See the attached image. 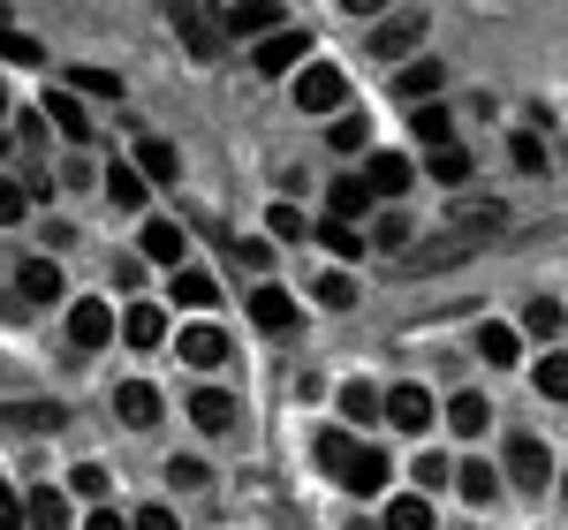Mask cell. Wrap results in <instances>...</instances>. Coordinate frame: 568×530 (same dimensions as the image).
<instances>
[{"instance_id":"11a10c76","label":"cell","mask_w":568,"mask_h":530,"mask_svg":"<svg viewBox=\"0 0 568 530\" xmlns=\"http://www.w3.org/2000/svg\"><path fill=\"white\" fill-rule=\"evenodd\" d=\"M349 530H379V523H349Z\"/></svg>"},{"instance_id":"3957f363","label":"cell","mask_w":568,"mask_h":530,"mask_svg":"<svg viewBox=\"0 0 568 530\" xmlns=\"http://www.w3.org/2000/svg\"><path fill=\"white\" fill-rule=\"evenodd\" d=\"M304 53H311V31H296V23H281L273 39H258V53H251V69H258V77H296V69H304Z\"/></svg>"},{"instance_id":"b9f144b4","label":"cell","mask_w":568,"mask_h":530,"mask_svg":"<svg viewBox=\"0 0 568 530\" xmlns=\"http://www.w3.org/2000/svg\"><path fill=\"white\" fill-rule=\"evenodd\" d=\"M69 492H77V500H99V492H106V462H77V470H69Z\"/></svg>"},{"instance_id":"8fae6325","label":"cell","mask_w":568,"mask_h":530,"mask_svg":"<svg viewBox=\"0 0 568 530\" xmlns=\"http://www.w3.org/2000/svg\"><path fill=\"white\" fill-rule=\"evenodd\" d=\"M77 516H69V492L61 486H31L23 492V530H69Z\"/></svg>"},{"instance_id":"5b68a950","label":"cell","mask_w":568,"mask_h":530,"mask_svg":"<svg viewBox=\"0 0 568 530\" xmlns=\"http://www.w3.org/2000/svg\"><path fill=\"white\" fill-rule=\"evenodd\" d=\"M417 39H425V8H402V16H379V31H372V53L379 61H402V53H417Z\"/></svg>"},{"instance_id":"4fadbf2b","label":"cell","mask_w":568,"mask_h":530,"mask_svg":"<svg viewBox=\"0 0 568 530\" xmlns=\"http://www.w3.org/2000/svg\"><path fill=\"white\" fill-rule=\"evenodd\" d=\"M175 31H182V45H190V61H213L220 53V16L213 8H175Z\"/></svg>"},{"instance_id":"cb8c5ba5","label":"cell","mask_w":568,"mask_h":530,"mask_svg":"<svg viewBox=\"0 0 568 530\" xmlns=\"http://www.w3.org/2000/svg\"><path fill=\"white\" fill-rule=\"evenodd\" d=\"M45 114H53V130L69 136V144H91V114H84V99L53 91V99H45Z\"/></svg>"},{"instance_id":"7dc6e473","label":"cell","mask_w":568,"mask_h":530,"mask_svg":"<svg viewBox=\"0 0 568 530\" xmlns=\"http://www.w3.org/2000/svg\"><path fill=\"white\" fill-rule=\"evenodd\" d=\"M130 530H182V523H175V508L152 500V508H136V516H130Z\"/></svg>"},{"instance_id":"e575fe53","label":"cell","mask_w":568,"mask_h":530,"mask_svg":"<svg viewBox=\"0 0 568 530\" xmlns=\"http://www.w3.org/2000/svg\"><path fill=\"white\" fill-rule=\"evenodd\" d=\"M311 296H318L326 310H349V304H356V281L342 273V265H334V273H318V288H311Z\"/></svg>"},{"instance_id":"9c48e42d","label":"cell","mask_w":568,"mask_h":530,"mask_svg":"<svg viewBox=\"0 0 568 530\" xmlns=\"http://www.w3.org/2000/svg\"><path fill=\"white\" fill-rule=\"evenodd\" d=\"M281 23H288V16H281L273 0H243V8H227V16H220V31H227V39H273Z\"/></svg>"},{"instance_id":"d590c367","label":"cell","mask_w":568,"mask_h":530,"mask_svg":"<svg viewBox=\"0 0 568 530\" xmlns=\"http://www.w3.org/2000/svg\"><path fill=\"white\" fill-rule=\"evenodd\" d=\"M0 61H16V69H39V61H45V45H39V39H23V31H8V23H0Z\"/></svg>"},{"instance_id":"30bf717a","label":"cell","mask_w":568,"mask_h":530,"mask_svg":"<svg viewBox=\"0 0 568 530\" xmlns=\"http://www.w3.org/2000/svg\"><path fill=\"white\" fill-rule=\"evenodd\" d=\"M175 349H182V364L213 371V364H227V349H235V342H227L220 326H205V318H197V326H182V334H175Z\"/></svg>"},{"instance_id":"836d02e7","label":"cell","mask_w":568,"mask_h":530,"mask_svg":"<svg viewBox=\"0 0 568 530\" xmlns=\"http://www.w3.org/2000/svg\"><path fill=\"white\" fill-rule=\"evenodd\" d=\"M326 144H334V152H364V144H372V122H364V114H334Z\"/></svg>"},{"instance_id":"603a6c76","label":"cell","mask_w":568,"mask_h":530,"mask_svg":"<svg viewBox=\"0 0 568 530\" xmlns=\"http://www.w3.org/2000/svg\"><path fill=\"white\" fill-rule=\"evenodd\" d=\"M175 304L182 310H213L220 304V281L205 273V265H182V273H175Z\"/></svg>"},{"instance_id":"7c38bea8","label":"cell","mask_w":568,"mask_h":530,"mask_svg":"<svg viewBox=\"0 0 568 530\" xmlns=\"http://www.w3.org/2000/svg\"><path fill=\"white\" fill-rule=\"evenodd\" d=\"M296 318H304V310H296L288 288H258V296H251V326H258V334H296Z\"/></svg>"},{"instance_id":"816d5d0a","label":"cell","mask_w":568,"mask_h":530,"mask_svg":"<svg viewBox=\"0 0 568 530\" xmlns=\"http://www.w3.org/2000/svg\"><path fill=\"white\" fill-rule=\"evenodd\" d=\"M144 281V258H114V288H136Z\"/></svg>"},{"instance_id":"484cf974","label":"cell","mask_w":568,"mask_h":530,"mask_svg":"<svg viewBox=\"0 0 568 530\" xmlns=\"http://www.w3.org/2000/svg\"><path fill=\"white\" fill-rule=\"evenodd\" d=\"M478 356H485V364H500V371H508V364L524 356V342H516V326H500V318H485V326H478Z\"/></svg>"},{"instance_id":"e0dca14e","label":"cell","mask_w":568,"mask_h":530,"mask_svg":"<svg viewBox=\"0 0 568 530\" xmlns=\"http://www.w3.org/2000/svg\"><path fill=\"white\" fill-rule=\"evenodd\" d=\"M182 251H190V235H182L175 221H144V251H136V258L175 265V273H182Z\"/></svg>"},{"instance_id":"44dd1931","label":"cell","mask_w":568,"mask_h":530,"mask_svg":"<svg viewBox=\"0 0 568 530\" xmlns=\"http://www.w3.org/2000/svg\"><path fill=\"white\" fill-rule=\"evenodd\" d=\"M326 205H334V221H342V227L372 221V190H364L356 175H342V182H334V190H326Z\"/></svg>"},{"instance_id":"bcb514c9","label":"cell","mask_w":568,"mask_h":530,"mask_svg":"<svg viewBox=\"0 0 568 530\" xmlns=\"http://www.w3.org/2000/svg\"><path fill=\"white\" fill-rule=\"evenodd\" d=\"M349 432H318V462H326V478H334V470H342V455H349Z\"/></svg>"},{"instance_id":"74e56055","label":"cell","mask_w":568,"mask_h":530,"mask_svg":"<svg viewBox=\"0 0 568 530\" xmlns=\"http://www.w3.org/2000/svg\"><path fill=\"white\" fill-rule=\"evenodd\" d=\"M524 326L538 334V342H554V334H561V304H554V296H538V304L524 310Z\"/></svg>"},{"instance_id":"7bdbcfd3","label":"cell","mask_w":568,"mask_h":530,"mask_svg":"<svg viewBox=\"0 0 568 530\" xmlns=\"http://www.w3.org/2000/svg\"><path fill=\"white\" fill-rule=\"evenodd\" d=\"M23 205H31V190L0 175V227H16V221H23Z\"/></svg>"},{"instance_id":"1f68e13d","label":"cell","mask_w":568,"mask_h":530,"mask_svg":"<svg viewBox=\"0 0 568 530\" xmlns=\"http://www.w3.org/2000/svg\"><path fill=\"white\" fill-rule=\"evenodd\" d=\"M61 425V409L39 401V409H0V432H53Z\"/></svg>"},{"instance_id":"8d00e7d4","label":"cell","mask_w":568,"mask_h":530,"mask_svg":"<svg viewBox=\"0 0 568 530\" xmlns=\"http://www.w3.org/2000/svg\"><path fill=\"white\" fill-rule=\"evenodd\" d=\"M69 91H91V99H122V77H114V69H69Z\"/></svg>"},{"instance_id":"277c9868","label":"cell","mask_w":568,"mask_h":530,"mask_svg":"<svg viewBox=\"0 0 568 530\" xmlns=\"http://www.w3.org/2000/svg\"><path fill=\"white\" fill-rule=\"evenodd\" d=\"M387 478H394V462L379 455V447H349V455H342V470H334V486H349L356 500L387 492Z\"/></svg>"},{"instance_id":"4316f807","label":"cell","mask_w":568,"mask_h":530,"mask_svg":"<svg viewBox=\"0 0 568 530\" xmlns=\"http://www.w3.org/2000/svg\"><path fill=\"white\" fill-rule=\"evenodd\" d=\"M447 478L463 486V500H470V508L500 500V470H493V462H463V470H447Z\"/></svg>"},{"instance_id":"681fc988","label":"cell","mask_w":568,"mask_h":530,"mask_svg":"<svg viewBox=\"0 0 568 530\" xmlns=\"http://www.w3.org/2000/svg\"><path fill=\"white\" fill-rule=\"evenodd\" d=\"M508 160H516V167H530V175L546 167V152H538V136H516V144H508Z\"/></svg>"},{"instance_id":"7402d4cb","label":"cell","mask_w":568,"mask_h":530,"mask_svg":"<svg viewBox=\"0 0 568 530\" xmlns=\"http://www.w3.org/2000/svg\"><path fill=\"white\" fill-rule=\"evenodd\" d=\"M379 530H433V500H425V492H394Z\"/></svg>"},{"instance_id":"83f0119b","label":"cell","mask_w":568,"mask_h":530,"mask_svg":"<svg viewBox=\"0 0 568 530\" xmlns=\"http://www.w3.org/2000/svg\"><path fill=\"white\" fill-rule=\"evenodd\" d=\"M425 175L447 182V190H463V182H470V152H463V144H439V152H425Z\"/></svg>"},{"instance_id":"d6986e66","label":"cell","mask_w":568,"mask_h":530,"mask_svg":"<svg viewBox=\"0 0 568 530\" xmlns=\"http://www.w3.org/2000/svg\"><path fill=\"white\" fill-rule=\"evenodd\" d=\"M409 130H417L425 152H439V144H455V114H447L439 99H425V106H409Z\"/></svg>"},{"instance_id":"d4e9b609","label":"cell","mask_w":568,"mask_h":530,"mask_svg":"<svg viewBox=\"0 0 568 530\" xmlns=\"http://www.w3.org/2000/svg\"><path fill=\"white\" fill-rule=\"evenodd\" d=\"M122 342H130V349H160V342H168V318H160L152 304H130V318H122Z\"/></svg>"},{"instance_id":"60d3db41","label":"cell","mask_w":568,"mask_h":530,"mask_svg":"<svg viewBox=\"0 0 568 530\" xmlns=\"http://www.w3.org/2000/svg\"><path fill=\"white\" fill-rule=\"evenodd\" d=\"M372 243H379V251H409V221H402V213H379V221H372Z\"/></svg>"},{"instance_id":"f546056e","label":"cell","mask_w":568,"mask_h":530,"mask_svg":"<svg viewBox=\"0 0 568 530\" xmlns=\"http://www.w3.org/2000/svg\"><path fill=\"white\" fill-rule=\"evenodd\" d=\"M106 197H114V205H122V213H136V205H144V197H152V190H144V175H136L130 160H114V167H106Z\"/></svg>"},{"instance_id":"f907efd6","label":"cell","mask_w":568,"mask_h":530,"mask_svg":"<svg viewBox=\"0 0 568 530\" xmlns=\"http://www.w3.org/2000/svg\"><path fill=\"white\" fill-rule=\"evenodd\" d=\"M265 258H273V251H265L258 235H243V243H235V265H251V273H265Z\"/></svg>"},{"instance_id":"f1b7e54d","label":"cell","mask_w":568,"mask_h":530,"mask_svg":"<svg viewBox=\"0 0 568 530\" xmlns=\"http://www.w3.org/2000/svg\"><path fill=\"white\" fill-rule=\"evenodd\" d=\"M447 425H455L463 440H478L485 425H493V401H485V395H455V401H447Z\"/></svg>"},{"instance_id":"f35d334b","label":"cell","mask_w":568,"mask_h":530,"mask_svg":"<svg viewBox=\"0 0 568 530\" xmlns=\"http://www.w3.org/2000/svg\"><path fill=\"white\" fill-rule=\"evenodd\" d=\"M538 395H546V401H561V395H568V364H561L554 349L538 356Z\"/></svg>"},{"instance_id":"db71d44e","label":"cell","mask_w":568,"mask_h":530,"mask_svg":"<svg viewBox=\"0 0 568 530\" xmlns=\"http://www.w3.org/2000/svg\"><path fill=\"white\" fill-rule=\"evenodd\" d=\"M0 122H8V84H0Z\"/></svg>"},{"instance_id":"f6af8a7d","label":"cell","mask_w":568,"mask_h":530,"mask_svg":"<svg viewBox=\"0 0 568 530\" xmlns=\"http://www.w3.org/2000/svg\"><path fill=\"white\" fill-rule=\"evenodd\" d=\"M168 478H175L182 492H197V486H205V478H213V470H205L197 455H175V462H168Z\"/></svg>"},{"instance_id":"6da1fadb","label":"cell","mask_w":568,"mask_h":530,"mask_svg":"<svg viewBox=\"0 0 568 530\" xmlns=\"http://www.w3.org/2000/svg\"><path fill=\"white\" fill-rule=\"evenodd\" d=\"M379 417H387L394 432H409V440H425V432H433V395H425V387H417V379H409V387H387V395H379Z\"/></svg>"},{"instance_id":"9a60e30c","label":"cell","mask_w":568,"mask_h":530,"mask_svg":"<svg viewBox=\"0 0 568 530\" xmlns=\"http://www.w3.org/2000/svg\"><path fill=\"white\" fill-rule=\"evenodd\" d=\"M130 167L144 175V190H152V182H175V175H182V152L168 144V136H144V144H136V160H130Z\"/></svg>"},{"instance_id":"4dcf8cb0","label":"cell","mask_w":568,"mask_h":530,"mask_svg":"<svg viewBox=\"0 0 568 530\" xmlns=\"http://www.w3.org/2000/svg\"><path fill=\"white\" fill-rule=\"evenodd\" d=\"M342 417H349V425H379V387H372V379H349V387H342Z\"/></svg>"},{"instance_id":"d6a6232c","label":"cell","mask_w":568,"mask_h":530,"mask_svg":"<svg viewBox=\"0 0 568 530\" xmlns=\"http://www.w3.org/2000/svg\"><path fill=\"white\" fill-rule=\"evenodd\" d=\"M311 235H318V243H326V251H334V258H364V227H342V221H318V227H311Z\"/></svg>"},{"instance_id":"ba28073f","label":"cell","mask_w":568,"mask_h":530,"mask_svg":"<svg viewBox=\"0 0 568 530\" xmlns=\"http://www.w3.org/2000/svg\"><path fill=\"white\" fill-rule=\"evenodd\" d=\"M69 342H77V349H106V342H114V304H99V296L69 304Z\"/></svg>"},{"instance_id":"7a4b0ae2","label":"cell","mask_w":568,"mask_h":530,"mask_svg":"<svg viewBox=\"0 0 568 530\" xmlns=\"http://www.w3.org/2000/svg\"><path fill=\"white\" fill-rule=\"evenodd\" d=\"M296 106H304V114H342V106H349V84H342V69H326V61H304V69H296Z\"/></svg>"},{"instance_id":"ffe728a7","label":"cell","mask_w":568,"mask_h":530,"mask_svg":"<svg viewBox=\"0 0 568 530\" xmlns=\"http://www.w3.org/2000/svg\"><path fill=\"white\" fill-rule=\"evenodd\" d=\"M114 409H122V425H136V432H152V425H160V387H144V379H130V387L114 395Z\"/></svg>"},{"instance_id":"5bb4252c","label":"cell","mask_w":568,"mask_h":530,"mask_svg":"<svg viewBox=\"0 0 568 530\" xmlns=\"http://www.w3.org/2000/svg\"><path fill=\"white\" fill-rule=\"evenodd\" d=\"M61 296V265L53 258H23L16 265V304H53Z\"/></svg>"},{"instance_id":"c3c4849f","label":"cell","mask_w":568,"mask_h":530,"mask_svg":"<svg viewBox=\"0 0 568 530\" xmlns=\"http://www.w3.org/2000/svg\"><path fill=\"white\" fill-rule=\"evenodd\" d=\"M0 530H23V492L0 478Z\"/></svg>"},{"instance_id":"ee69618b","label":"cell","mask_w":568,"mask_h":530,"mask_svg":"<svg viewBox=\"0 0 568 530\" xmlns=\"http://www.w3.org/2000/svg\"><path fill=\"white\" fill-rule=\"evenodd\" d=\"M409 470H417V492H433V486H447V470H455V462H447V455H417Z\"/></svg>"},{"instance_id":"ab89813d","label":"cell","mask_w":568,"mask_h":530,"mask_svg":"<svg viewBox=\"0 0 568 530\" xmlns=\"http://www.w3.org/2000/svg\"><path fill=\"white\" fill-rule=\"evenodd\" d=\"M265 227H273L281 243H304V235H311V221L296 213V205H273V213H265Z\"/></svg>"},{"instance_id":"8992f818","label":"cell","mask_w":568,"mask_h":530,"mask_svg":"<svg viewBox=\"0 0 568 530\" xmlns=\"http://www.w3.org/2000/svg\"><path fill=\"white\" fill-rule=\"evenodd\" d=\"M508 478L524 492H546L554 486V447H538L530 432H516V440H508Z\"/></svg>"},{"instance_id":"f5cc1de1","label":"cell","mask_w":568,"mask_h":530,"mask_svg":"<svg viewBox=\"0 0 568 530\" xmlns=\"http://www.w3.org/2000/svg\"><path fill=\"white\" fill-rule=\"evenodd\" d=\"M84 530H130V516H114V508H91Z\"/></svg>"},{"instance_id":"ac0fdd59","label":"cell","mask_w":568,"mask_h":530,"mask_svg":"<svg viewBox=\"0 0 568 530\" xmlns=\"http://www.w3.org/2000/svg\"><path fill=\"white\" fill-rule=\"evenodd\" d=\"M439 84H447V69H439V61H409V69L394 77V99H402V106H425Z\"/></svg>"},{"instance_id":"52a82bcc","label":"cell","mask_w":568,"mask_h":530,"mask_svg":"<svg viewBox=\"0 0 568 530\" xmlns=\"http://www.w3.org/2000/svg\"><path fill=\"white\" fill-rule=\"evenodd\" d=\"M356 182H364V190H372V205H379V197H402V190L417 182V167H409V152H372Z\"/></svg>"},{"instance_id":"2e32d148","label":"cell","mask_w":568,"mask_h":530,"mask_svg":"<svg viewBox=\"0 0 568 530\" xmlns=\"http://www.w3.org/2000/svg\"><path fill=\"white\" fill-rule=\"evenodd\" d=\"M190 425H197V432H235V395L197 387V395H190Z\"/></svg>"}]
</instances>
